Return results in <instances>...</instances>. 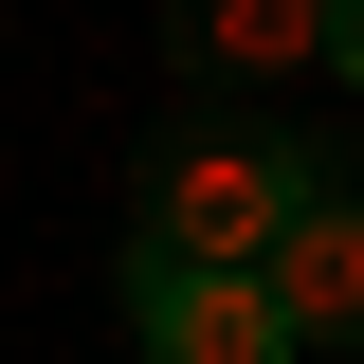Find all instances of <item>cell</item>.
Returning <instances> with one entry per match:
<instances>
[{
    "label": "cell",
    "instance_id": "2",
    "mask_svg": "<svg viewBox=\"0 0 364 364\" xmlns=\"http://www.w3.org/2000/svg\"><path fill=\"white\" fill-rule=\"evenodd\" d=\"M164 73L200 109H273L328 73V0H164Z\"/></svg>",
    "mask_w": 364,
    "mask_h": 364
},
{
    "label": "cell",
    "instance_id": "3",
    "mask_svg": "<svg viewBox=\"0 0 364 364\" xmlns=\"http://www.w3.org/2000/svg\"><path fill=\"white\" fill-rule=\"evenodd\" d=\"M255 291H273V328H291V346H364V182H310V200L273 219Z\"/></svg>",
    "mask_w": 364,
    "mask_h": 364
},
{
    "label": "cell",
    "instance_id": "4",
    "mask_svg": "<svg viewBox=\"0 0 364 364\" xmlns=\"http://www.w3.org/2000/svg\"><path fill=\"white\" fill-rule=\"evenodd\" d=\"M128 346L146 364H291L255 273H182V255H128Z\"/></svg>",
    "mask_w": 364,
    "mask_h": 364
},
{
    "label": "cell",
    "instance_id": "1",
    "mask_svg": "<svg viewBox=\"0 0 364 364\" xmlns=\"http://www.w3.org/2000/svg\"><path fill=\"white\" fill-rule=\"evenodd\" d=\"M310 182H346V146L273 128V109H200V91H182V128L146 146V182H128V255L255 273V255H273V219H291Z\"/></svg>",
    "mask_w": 364,
    "mask_h": 364
},
{
    "label": "cell",
    "instance_id": "5",
    "mask_svg": "<svg viewBox=\"0 0 364 364\" xmlns=\"http://www.w3.org/2000/svg\"><path fill=\"white\" fill-rule=\"evenodd\" d=\"M328 73H346V91H364V0H328Z\"/></svg>",
    "mask_w": 364,
    "mask_h": 364
}]
</instances>
